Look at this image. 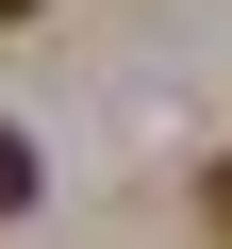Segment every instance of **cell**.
Segmentation results:
<instances>
[{"instance_id":"obj_3","label":"cell","mask_w":232,"mask_h":249,"mask_svg":"<svg viewBox=\"0 0 232 249\" xmlns=\"http://www.w3.org/2000/svg\"><path fill=\"white\" fill-rule=\"evenodd\" d=\"M0 17H50V0H0Z\"/></svg>"},{"instance_id":"obj_2","label":"cell","mask_w":232,"mask_h":249,"mask_svg":"<svg viewBox=\"0 0 232 249\" xmlns=\"http://www.w3.org/2000/svg\"><path fill=\"white\" fill-rule=\"evenodd\" d=\"M215 232H232V150H215Z\"/></svg>"},{"instance_id":"obj_1","label":"cell","mask_w":232,"mask_h":249,"mask_svg":"<svg viewBox=\"0 0 232 249\" xmlns=\"http://www.w3.org/2000/svg\"><path fill=\"white\" fill-rule=\"evenodd\" d=\"M0 216H33V133L0 116Z\"/></svg>"}]
</instances>
